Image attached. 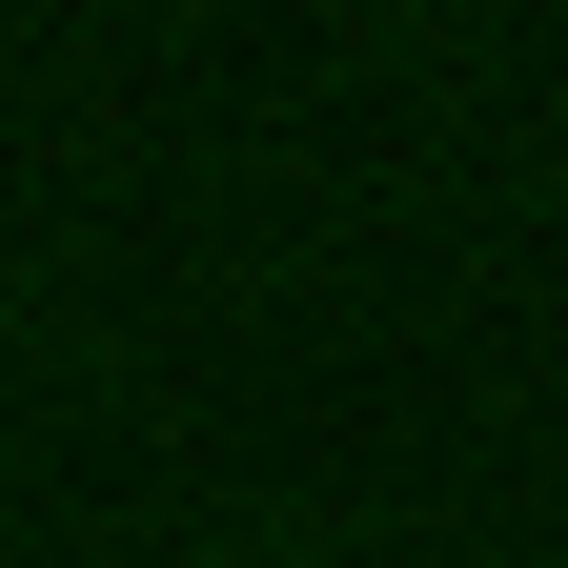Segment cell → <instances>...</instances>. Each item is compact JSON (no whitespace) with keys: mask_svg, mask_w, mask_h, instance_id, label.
Segmentation results:
<instances>
[]
</instances>
